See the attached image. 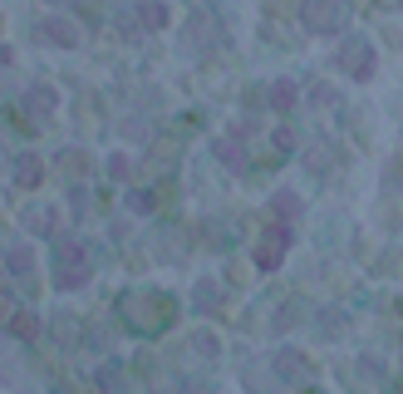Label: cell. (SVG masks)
I'll use <instances>...</instances> for the list:
<instances>
[{"label": "cell", "instance_id": "obj_1", "mask_svg": "<svg viewBox=\"0 0 403 394\" xmlns=\"http://www.w3.org/2000/svg\"><path fill=\"white\" fill-rule=\"evenodd\" d=\"M40 30H44V35H49L54 44H79V30H74L69 20H44Z\"/></svg>", "mask_w": 403, "mask_h": 394}, {"label": "cell", "instance_id": "obj_2", "mask_svg": "<svg viewBox=\"0 0 403 394\" xmlns=\"http://www.w3.org/2000/svg\"><path fill=\"white\" fill-rule=\"evenodd\" d=\"M271 104H275V108H291V104H295V84H275V89H271Z\"/></svg>", "mask_w": 403, "mask_h": 394}, {"label": "cell", "instance_id": "obj_3", "mask_svg": "<svg viewBox=\"0 0 403 394\" xmlns=\"http://www.w3.org/2000/svg\"><path fill=\"white\" fill-rule=\"evenodd\" d=\"M143 25L162 30V25H167V6H143Z\"/></svg>", "mask_w": 403, "mask_h": 394}, {"label": "cell", "instance_id": "obj_4", "mask_svg": "<svg viewBox=\"0 0 403 394\" xmlns=\"http://www.w3.org/2000/svg\"><path fill=\"white\" fill-rule=\"evenodd\" d=\"M35 178H40V167H35V158H25L20 163V183H35Z\"/></svg>", "mask_w": 403, "mask_h": 394}, {"label": "cell", "instance_id": "obj_5", "mask_svg": "<svg viewBox=\"0 0 403 394\" xmlns=\"http://www.w3.org/2000/svg\"><path fill=\"white\" fill-rule=\"evenodd\" d=\"M216 153H221L226 163H241V148H232V143H216Z\"/></svg>", "mask_w": 403, "mask_h": 394}, {"label": "cell", "instance_id": "obj_6", "mask_svg": "<svg viewBox=\"0 0 403 394\" xmlns=\"http://www.w3.org/2000/svg\"><path fill=\"white\" fill-rule=\"evenodd\" d=\"M10 266H15V271H30V252H25V247H20V252H15V256H10Z\"/></svg>", "mask_w": 403, "mask_h": 394}]
</instances>
